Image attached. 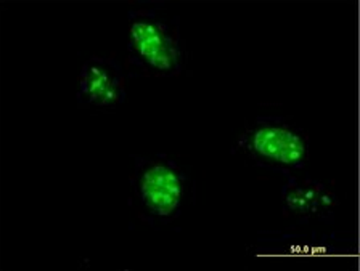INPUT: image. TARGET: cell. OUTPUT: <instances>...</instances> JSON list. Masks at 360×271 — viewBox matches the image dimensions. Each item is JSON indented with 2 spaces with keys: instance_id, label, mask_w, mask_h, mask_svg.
Masks as SVG:
<instances>
[{
  "instance_id": "cell-4",
  "label": "cell",
  "mask_w": 360,
  "mask_h": 271,
  "mask_svg": "<svg viewBox=\"0 0 360 271\" xmlns=\"http://www.w3.org/2000/svg\"><path fill=\"white\" fill-rule=\"evenodd\" d=\"M77 100L95 108H116L126 100V79L120 63L92 56L79 76Z\"/></svg>"
},
{
  "instance_id": "cell-2",
  "label": "cell",
  "mask_w": 360,
  "mask_h": 271,
  "mask_svg": "<svg viewBox=\"0 0 360 271\" xmlns=\"http://www.w3.org/2000/svg\"><path fill=\"white\" fill-rule=\"evenodd\" d=\"M132 199L145 220L169 222L180 212L187 194V175L169 159H139L131 180Z\"/></svg>"
},
{
  "instance_id": "cell-1",
  "label": "cell",
  "mask_w": 360,
  "mask_h": 271,
  "mask_svg": "<svg viewBox=\"0 0 360 271\" xmlns=\"http://www.w3.org/2000/svg\"><path fill=\"white\" fill-rule=\"evenodd\" d=\"M129 18L127 52L132 63L150 76H177L184 67V47L177 25L155 10H135L129 13Z\"/></svg>"
},
{
  "instance_id": "cell-3",
  "label": "cell",
  "mask_w": 360,
  "mask_h": 271,
  "mask_svg": "<svg viewBox=\"0 0 360 271\" xmlns=\"http://www.w3.org/2000/svg\"><path fill=\"white\" fill-rule=\"evenodd\" d=\"M238 150L257 166L297 171L309 161V140L283 119H257L238 138Z\"/></svg>"
},
{
  "instance_id": "cell-5",
  "label": "cell",
  "mask_w": 360,
  "mask_h": 271,
  "mask_svg": "<svg viewBox=\"0 0 360 271\" xmlns=\"http://www.w3.org/2000/svg\"><path fill=\"white\" fill-rule=\"evenodd\" d=\"M283 201L290 212L297 217H323L338 204L336 196L323 185L312 180L290 178L283 188Z\"/></svg>"
}]
</instances>
